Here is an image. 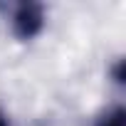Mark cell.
Masks as SVG:
<instances>
[{
	"label": "cell",
	"mask_w": 126,
	"mask_h": 126,
	"mask_svg": "<svg viewBox=\"0 0 126 126\" xmlns=\"http://www.w3.org/2000/svg\"><path fill=\"white\" fill-rule=\"evenodd\" d=\"M13 30L17 37L22 40H30L35 37L42 25H45V15H42V8L40 5H17L15 13H13V20H10Z\"/></svg>",
	"instance_id": "obj_1"
},
{
	"label": "cell",
	"mask_w": 126,
	"mask_h": 126,
	"mask_svg": "<svg viewBox=\"0 0 126 126\" xmlns=\"http://www.w3.org/2000/svg\"><path fill=\"white\" fill-rule=\"evenodd\" d=\"M96 126H124V109H121V106H116V109L106 111V114L99 119V124H96Z\"/></svg>",
	"instance_id": "obj_2"
},
{
	"label": "cell",
	"mask_w": 126,
	"mask_h": 126,
	"mask_svg": "<svg viewBox=\"0 0 126 126\" xmlns=\"http://www.w3.org/2000/svg\"><path fill=\"white\" fill-rule=\"evenodd\" d=\"M0 126H8V121H5V119H3V116H0Z\"/></svg>",
	"instance_id": "obj_3"
}]
</instances>
